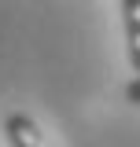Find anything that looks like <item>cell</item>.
<instances>
[{"label": "cell", "instance_id": "cell-2", "mask_svg": "<svg viewBox=\"0 0 140 147\" xmlns=\"http://www.w3.org/2000/svg\"><path fill=\"white\" fill-rule=\"evenodd\" d=\"M118 11H122L125 40H129V63H133V74L140 77V0H125Z\"/></svg>", "mask_w": 140, "mask_h": 147}, {"label": "cell", "instance_id": "cell-1", "mask_svg": "<svg viewBox=\"0 0 140 147\" xmlns=\"http://www.w3.org/2000/svg\"><path fill=\"white\" fill-rule=\"evenodd\" d=\"M4 132H7L11 147H48V144H44V132H41V125H37L30 114H22V110L7 114Z\"/></svg>", "mask_w": 140, "mask_h": 147}, {"label": "cell", "instance_id": "cell-3", "mask_svg": "<svg viewBox=\"0 0 140 147\" xmlns=\"http://www.w3.org/2000/svg\"><path fill=\"white\" fill-rule=\"evenodd\" d=\"M125 96H129V103H133V107H140V77H133V81H129Z\"/></svg>", "mask_w": 140, "mask_h": 147}]
</instances>
